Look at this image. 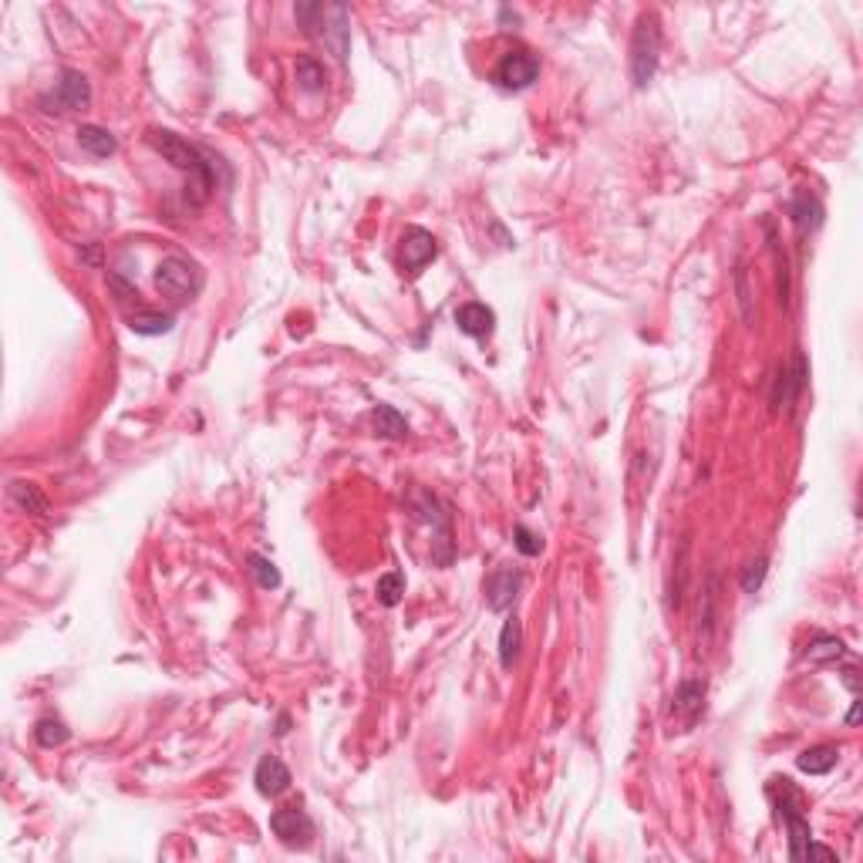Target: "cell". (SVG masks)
I'll return each instance as SVG.
<instances>
[{
    "label": "cell",
    "mask_w": 863,
    "mask_h": 863,
    "mask_svg": "<svg viewBox=\"0 0 863 863\" xmlns=\"http://www.w3.org/2000/svg\"><path fill=\"white\" fill-rule=\"evenodd\" d=\"M145 142L152 145L155 152L162 155L166 162H172L176 169L186 172V200L192 206H203V203L213 196L216 189V176H213V162H206V155L200 149H192L189 142H182L176 132H166V129H149L145 132Z\"/></svg>",
    "instance_id": "1"
},
{
    "label": "cell",
    "mask_w": 863,
    "mask_h": 863,
    "mask_svg": "<svg viewBox=\"0 0 863 863\" xmlns=\"http://www.w3.org/2000/svg\"><path fill=\"white\" fill-rule=\"evenodd\" d=\"M658 57H661V24H658V14L648 11L638 17L631 41V78L638 88L651 85L654 71H658Z\"/></svg>",
    "instance_id": "2"
},
{
    "label": "cell",
    "mask_w": 863,
    "mask_h": 863,
    "mask_svg": "<svg viewBox=\"0 0 863 863\" xmlns=\"http://www.w3.org/2000/svg\"><path fill=\"white\" fill-rule=\"evenodd\" d=\"M769 793L775 796V806H779V813H783V819H786L789 857H793V860H806V847H809V840H813V833H809V823L803 819V813H799V806H803L799 789L789 783L786 775H775Z\"/></svg>",
    "instance_id": "3"
},
{
    "label": "cell",
    "mask_w": 863,
    "mask_h": 863,
    "mask_svg": "<svg viewBox=\"0 0 863 863\" xmlns=\"http://www.w3.org/2000/svg\"><path fill=\"white\" fill-rule=\"evenodd\" d=\"M155 287L169 300H189L203 287V270L186 256H166L155 270Z\"/></svg>",
    "instance_id": "4"
},
{
    "label": "cell",
    "mask_w": 863,
    "mask_h": 863,
    "mask_svg": "<svg viewBox=\"0 0 863 863\" xmlns=\"http://www.w3.org/2000/svg\"><path fill=\"white\" fill-rule=\"evenodd\" d=\"M270 830L277 833V840L284 843V847H307L310 837H314V823H310V816L304 809L287 806V809H277V813L270 816Z\"/></svg>",
    "instance_id": "5"
},
{
    "label": "cell",
    "mask_w": 863,
    "mask_h": 863,
    "mask_svg": "<svg viewBox=\"0 0 863 863\" xmlns=\"http://www.w3.org/2000/svg\"><path fill=\"white\" fill-rule=\"evenodd\" d=\"M536 75H540V61H536L530 51H509L496 68V81L503 88H513V91L533 85Z\"/></svg>",
    "instance_id": "6"
},
{
    "label": "cell",
    "mask_w": 863,
    "mask_h": 863,
    "mask_svg": "<svg viewBox=\"0 0 863 863\" xmlns=\"http://www.w3.org/2000/svg\"><path fill=\"white\" fill-rule=\"evenodd\" d=\"M435 254H439V246H435V236L429 230L409 226V230L401 233V266L409 274H419L429 260H435Z\"/></svg>",
    "instance_id": "7"
},
{
    "label": "cell",
    "mask_w": 863,
    "mask_h": 863,
    "mask_svg": "<svg viewBox=\"0 0 863 863\" xmlns=\"http://www.w3.org/2000/svg\"><path fill=\"white\" fill-rule=\"evenodd\" d=\"M705 681H685V685L678 688L675 695V705H671V719H678V725L681 729H691L698 722V715H702V709H705Z\"/></svg>",
    "instance_id": "8"
},
{
    "label": "cell",
    "mask_w": 863,
    "mask_h": 863,
    "mask_svg": "<svg viewBox=\"0 0 863 863\" xmlns=\"http://www.w3.org/2000/svg\"><path fill=\"white\" fill-rule=\"evenodd\" d=\"M254 783L260 796H280V793L290 786V769L280 763L277 755H264V759L256 763Z\"/></svg>",
    "instance_id": "9"
},
{
    "label": "cell",
    "mask_w": 863,
    "mask_h": 863,
    "mask_svg": "<svg viewBox=\"0 0 863 863\" xmlns=\"http://www.w3.org/2000/svg\"><path fill=\"white\" fill-rule=\"evenodd\" d=\"M455 324H459V331L469 334V338H489L493 328H496V314H493L486 304L473 300V304H463V307L455 310Z\"/></svg>",
    "instance_id": "10"
},
{
    "label": "cell",
    "mask_w": 863,
    "mask_h": 863,
    "mask_svg": "<svg viewBox=\"0 0 863 863\" xmlns=\"http://www.w3.org/2000/svg\"><path fill=\"white\" fill-rule=\"evenodd\" d=\"M803 385H806V358L796 355V361H793V371H779L775 395H773V411L789 409V405L796 401L799 391H803Z\"/></svg>",
    "instance_id": "11"
},
{
    "label": "cell",
    "mask_w": 863,
    "mask_h": 863,
    "mask_svg": "<svg viewBox=\"0 0 863 863\" xmlns=\"http://www.w3.org/2000/svg\"><path fill=\"white\" fill-rule=\"evenodd\" d=\"M520 584H523L520 570H499V574L489 577V584H486L489 608H493V610L513 608V600H516V590H520Z\"/></svg>",
    "instance_id": "12"
},
{
    "label": "cell",
    "mask_w": 863,
    "mask_h": 863,
    "mask_svg": "<svg viewBox=\"0 0 863 863\" xmlns=\"http://www.w3.org/2000/svg\"><path fill=\"white\" fill-rule=\"evenodd\" d=\"M55 101L61 105V109H85V105L91 101V88H88V81H85V75L65 71L61 81H57Z\"/></svg>",
    "instance_id": "13"
},
{
    "label": "cell",
    "mask_w": 863,
    "mask_h": 863,
    "mask_svg": "<svg viewBox=\"0 0 863 863\" xmlns=\"http://www.w3.org/2000/svg\"><path fill=\"white\" fill-rule=\"evenodd\" d=\"M789 216H793V223H796L799 236H806V233L819 230V223H823V206H819V200L813 196V192H796V196H793V206H789Z\"/></svg>",
    "instance_id": "14"
},
{
    "label": "cell",
    "mask_w": 863,
    "mask_h": 863,
    "mask_svg": "<svg viewBox=\"0 0 863 863\" xmlns=\"http://www.w3.org/2000/svg\"><path fill=\"white\" fill-rule=\"evenodd\" d=\"M837 759H840V749H837V745H813V749L796 755V765L809 775H827L833 765H837Z\"/></svg>",
    "instance_id": "15"
},
{
    "label": "cell",
    "mask_w": 863,
    "mask_h": 863,
    "mask_svg": "<svg viewBox=\"0 0 863 863\" xmlns=\"http://www.w3.org/2000/svg\"><path fill=\"white\" fill-rule=\"evenodd\" d=\"M78 142H81L85 152L99 155V159H109V155L119 149L115 135H111L109 129H99V125H81V129H78Z\"/></svg>",
    "instance_id": "16"
},
{
    "label": "cell",
    "mask_w": 863,
    "mask_h": 863,
    "mask_svg": "<svg viewBox=\"0 0 863 863\" xmlns=\"http://www.w3.org/2000/svg\"><path fill=\"white\" fill-rule=\"evenodd\" d=\"M172 314H152V310H139V314H132L129 317V328H132L135 334H142V338H159V334H169L172 331Z\"/></svg>",
    "instance_id": "17"
},
{
    "label": "cell",
    "mask_w": 863,
    "mask_h": 863,
    "mask_svg": "<svg viewBox=\"0 0 863 863\" xmlns=\"http://www.w3.org/2000/svg\"><path fill=\"white\" fill-rule=\"evenodd\" d=\"M294 71H297L300 88L307 91V95H317V91H324V81H328V75H324V65L317 61V57L300 55L297 65H294Z\"/></svg>",
    "instance_id": "18"
},
{
    "label": "cell",
    "mask_w": 863,
    "mask_h": 863,
    "mask_svg": "<svg viewBox=\"0 0 863 863\" xmlns=\"http://www.w3.org/2000/svg\"><path fill=\"white\" fill-rule=\"evenodd\" d=\"M371 425H375V432L385 435V439H401V435L409 432V421L401 419L391 405H378V409L371 411Z\"/></svg>",
    "instance_id": "19"
},
{
    "label": "cell",
    "mask_w": 863,
    "mask_h": 863,
    "mask_svg": "<svg viewBox=\"0 0 863 863\" xmlns=\"http://www.w3.org/2000/svg\"><path fill=\"white\" fill-rule=\"evenodd\" d=\"M520 641H523L520 620H516V618H506L503 631H499V661H503V668H513L516 654H520Z\"/></svg>",
    "instance_id": "20"
},
{
    "label": "cell",
    "mask_w": 863,
    "mask_h": 863,
    "mask_svg": "<svg viewBox=\"0 0 863 863\" xmlns=\"http://www.w3.org/2000/svg\"><path fill=\"white\" fill-rule=\"evenodd\" d=\"M11 499L17 503L21 509H27V513H47V499L41 496V489L34 486V483H11Z\"/></svg>",
    "instance_id": "21"
},
{
    "label": "cell",
    "mask_w": 863,
    "mask_h": 863,
    "mask_svg": "<svg viewBox=\"0 0 863 863\" xmlns=\"http://www.w3.org/2000/svg\"><path fill=\"white\" fill-rule=\"evenodd\" d=\"M375 594H378V600H381L385 608H399L401 594H405V577H401L399 570H391V574L378 577Z\"/></svg>",
    "instance_id": "22"
},
{
    "label": "cell",
    "mask_w": 863,
    "mask_h": 863,
    "mask_svg": "<svg viewBox=\"0 0 863 863\" xmlns=\"http://www.w3.org/2000/svg\"><path fill=\"white\" fill-rule=\"evenodd\" d=\"M847 654V648H843L840 638H833V634H819L816 641L809 644L806 658L809 661H837V658H843Z\"/></svg>",
    "instance_id": "23"
},
{
    "label": "cell",
    "mask_w": 863,
    "mask_h": 863,
    "mask_svg": "<svg viewBox=\"0 0 863 863\" xmlns=\"http://www.w3.org/2000/svg\"><path fill=\"white\" fill-rule=\"evenodd\" d=\"M34 735H37V742H41L45 749H55V745H61V742H68V735H71V732L65 729V722H57V719H41V722H37V729H34Z\"/></svg>",
    "instance_id": "24"
},
{
    "label": "cell",
    "mask_w": 863,
    "mask_h": 863,
    "mask_svg": "<svg viewBox=\"0 0 863 863\" xmlns=\"http://www.w3.org/2000/svg\"><path fill=\"white\" fill-rule=\"evenodd\" d=\"M250 570H254L256 584L264 587V590H277V587H280V574H277V567L270 564L266 556L250 554Z\"/></svg>",
    "instance_id": "25"
},
{
    "label": "cell",
    "mask_w": 863,
    "mask_h": 863,
    "mask_svg": "<svg viewBox=\"0 0 863 863\" xmlns=\"http://www.w3.org/2000/svg\"><path fill=\"white\" fill-rule=\"evenodd\" d=\"M513 536H516V550H520L523 556H536L543 550V540L536 536V533L526 530V526H516Z\"/></svg>",
    "instance_id": "26"
},
{
    "label": "cell",
    "mask_w": 863,
    "mask_h": 863,
    "mask_svg": "<svg viewBox=\"0 0 863 863\" xmlns=\"http://www.w3.org/2000/svg\"><path fill=\"white\" fill-rule=\"evenodd\" d=\"M763 577H765V556H755L753 564H749V570H745V577H742V590H745V594H755V590L763 587Z\"/></svg>",
    "instance_id": "27"
},
{
    "label": "cell",
    "mask_w": 863,
    "mask_h": 863,
    "mask_svg": "<svg viewBox=\"0 0 863 863\" xmlns=\"http://www.w3.org/2000/svg\"><path fill=\"white\" fill-rule=\"evenodd\" d=\"M735 290H739V307H742V321L745 324H753L755 321V314H753V307H749V284H745V270H735Z\"/></svg>",
    "instance_id": "28"
}]
</instances>
